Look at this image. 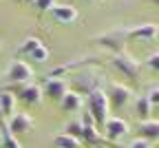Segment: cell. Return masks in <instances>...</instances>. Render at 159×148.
<instances>
[{
	"instance_id": "cell-18",
	"label": "cell",
	"mask_w": 159,
	"mask_h": 148,
	"mask_svg": "<svg viewBox=\"0 0 159 148\" xmlns=\"http://www.w3.org/2000/svg\"><path fill=\"white\" fill-rule=\"evenodd\" d=\"M64 133L82 141V133H84V126H82V122H80V119H71V122H66V124H64Z\"/></svg>"
},
{
	"instance_id": "cell-15",
	"label": "cell",
	"mask_w": 159,
	"mask_h": 148,
	"mask_svg": "<svg viewBox=\"0 0 159 148\" xmlns=\"http://www.w3.org/2000/svg\"><path fill=\"white\" fill-rule=\"evenodd\" d=\"M0 148H22L16 135H11V131L7 128V124L0 126Z\"/></svg>"
},
{
	"instance_id": "cell-26",
	"label": "cell",
	"mask_w": 159,
	"mask_h": 148,
	"mask_svg": "<svg viewBox=\"0 0 159 148\" xmlns=\"http://www.w3.org/2000/svg\"><path fill=\"white\" fill-rule=\"evenodd\" d=\"M148 2H152V5H157V7H159V0H148Z\"/></svg>"
},
{
	"instance_id": "cell-13",
	"label": "cell",
	"mask_w": 159,
	"mask_h": 148,
	"mask_svg": "<svg viewBox=\"0 0 159 148\" xmlns=\"http://www.w3.org/2000/svg\"><path fill=\"white\" fill-rule=\"evenodd\" d=\"M139 137H144V139H148V141L159 139V119L139 122Z\"/></svg>"
},
{
	"instance_id": "cell-8",
	"label": "cell",
	"mask_w": 159,
	"mask_h": 148,
	"mask_svg": "<svg viewBox=\"0 0 159 148\" xmlns=\"http://www.w3.org/2000/svg\"><path fill=\"white\" fill-rule=\"evenodd\" d=\"M42 93L53 99V102H60L66 93H69V84L62 80V77H47L44 84H42Z\"/></svg>"
},
{
	"instance_id": "cell-11",
	"label": "cell",
	"mask_w": 159,
	"mask_h": 148,
	"mask_svg": "<svg viewBox=\"0 0 159 148\" xmlns=\"http://www.w3.org/2000/svg\"><path fill=\"white\" fill-rule=\"evenodd\" d=\"M60 106H62V111H66V113H77L84 106V97H82L80 91H69L62 99H60Z\"/></svg>"
},
{
	"instance_id": "cell-14",
	"label": "cell",
	"mask_w": 159,
	"mask_h": 148,
	"mask_svg": "<svg viewBox=\"0 0 159 148\" xmlns=\"http://www.w3.org/2000/svg\"><path fill=\"white\" fill-rule=\"evenodd\" d=\"M150 113H152L150 99H148L146 95H139V97L135 99V115H137V119H139V122H146V119H150Z\"/></svg>"
},
{
	"instance_id": "cell-24",
	"label": "cell",
	"mask_w": 159,
	"mask_h": 148,
	"mask_svg": "<svg viewBox=\"0 0 159 148\" xmlns=\"http://www.w3.org/2000/svg\"><path fill=\"white\" fill-rule=\"evenodd\" d=\"M33 5H35V9H38V11H49V9L55 5V0H35Z\"/></svg>"
},
{
	"instance_id": "cell-5",
	"label": "cell",
	"mask_w": 159,
	"mask_h": 148,
	"mask_svg": "<svg viewBox=\"0 0 159 148\" xmlns=\"http://www.w3.org/2000/svg\"><path fill=\"white\" fill-rule=\"evenodd\" d=\"M108 102H111V109H122L133 99V89L128 84H122V82H113L108 86Z\"/></svg>"
},
{
	"instance_id": "cell-16",
	"label": "cell",
	"mask_w": 159,
	"mask_h": 148,
	"mask_svg": "<svg viewBox=\"0 0 159 148\" xmlns=\"http://www.w3.org/2000/svg\"><path fill=\"white\" fill-rule=\"evenodd\" d=\"M53 146L55 148H80L82 141L75 139V137H71V135H66V133H60V135L53 137Z\"/></svg>"
},
{
	"instance_id": "cell-1",
	"label": "cell",
	"mask_w": 159,
	"mask_h": 148,
	"mask_svg": "<svg viewBox=\"0 0 159 148\" xmlns=\"http://www.w3.org/2000/svg\"><path fill=\"white\" fill-rule=\"evenodd\" d=\"M84 104H86V111L93 115V119H95V124H97V128L102 131V126L106 124L108 113H111V102H108L106 91H102V89L91 91V93L84 97Z\"/></svg>"
},
{
	"instance_id": "cell-19",
	"label": "cell",
	"mask_w": 159,
	"mask_h": 148,
	"mask_svg": "<svg viewBox=\"0 0 159 148\" xmlns=\"http://www.w3.org/2000/svg\"><path fill=\"white\" fill-rule=\"evenodd\" d=\"M102 139L99 135V128L97 126H84V133H82V141H89V144H97Z\"/></svg>"
},
{
	"instance_id": "cell-23",
	"label": "cell",
	"mask_w": 159,
	"mask_h": 148,
	"mask_svg": "<svg viewBox=\"0 0 159 148\" xmlns=\"http://www.w3.org/2000/svg\"><path fill=\"white\" fill-rule=\"evenodd\" d=\"M146 97L150 99V104H152V109L155 106H159V86H152L148 93H146Z\"/></svg>"
},
{
	"instance_id": "cell-4",
	"label": "cell",
	"mask_w": 159,
	"mask_h": 148,
	"mask_svg": "<svg viewBox=\"0 0 159 148\" xmlns=\"http://www.w3.org/2000/svg\"><path fill=\"white\" fill-rule=\"evenodd\" d=\"M102 133H104V139H108V141H119V139H124V137L130 133V126H128V122H124L122 117H108L106 124L102 126Z\"/></svg>"
},
{
	"instance_id": "cell-12",
	"label": "cell",
	"mask_w": 159,
	"mask_h": 148,
	"mask_svg": "<svg viewBox=\"0 0 159 148\" xmlns=\"http://www.w3.org/2000/svg\"><path fill=\"white\" fill-rule=\"evenodd\" d=\"M16 104H18V97L16 93L11 91H0V115H5V117H11L16 115Z\"/></svg>"
},
{
	"instance_id": "cell-21",
	"label": "cell",
	"mask_w": 159,
	"mask_h": 148,
	"mask_svg": "<svg viewBox=\"0 0 159 148\" xmlns=\"http://www.w3.org/2000/svg\"><path fill=\"white\" fill-rule=\"evenodd\" d=\"M144 64H146L152 73H159V53H150V55L144 60Z\"/></svg>"
},
{
	"instance_id": "cell-25",
	"label": "cell",
	"mask_w": 159,
	"mask_h": 148,
	"mask_svg": "<svg viewBox=\"0 0 159 148\" xmlns=\"http://www.w3.org/2000/svg\"><path fill=\"white\" fill-rule=\"evenodd\" d=\"M18 2H22V5H31V2H35V0H18Z\"/></svg>"
},
{
	"instance_id": "cell-17",
	"label": "cell",
	"mask_w": 159,
	"mask_h": 148,
	"mask_svg": "<svg viewBox=\"0 0 159 148\" xmlns=\"http://www.w3.org/2000/svg\"><path fill=\"white\" fill-rule=\"evenodd\" d=\"M42 42H40V38H33V35H29V38H25L22 40V44L18 47V55H31Z\"/></svg>"
},
{
	"instance_id": "cell-22",
	"label": "cell",
	"mask_w": 159,
	"mask_h": 148,
	"mask_svg": "<svg viewBox=\"0 0 159 148\" xmlns=\"http://www.w3.org/2000/svg\"><path fill=\"white\" fill-rule=\"evenodd\" d=\"M128 148H152V146H150V141L144 139V137H135V139L128 144Z\"/></svg>"
},
{
	"instance_id": "cell-20",
	"label": "cell",
	"mask_w": 159,
	"mask_h": 148,
	"mask_svg": "<svg viewBox=\"0 0 159 148\" xmlns=\"http://www.w3.org/2000/svg\"><path fill=\"white\" fill-rule=\"evenodd\" d=\"M29 58H31L33 62H38V64H44V62L49 60V49H47L44 44H40V47H38V49L29 55Z\"/></svg>"
},
{
	"instance_id": "cell-9",
	"label": "cell",
	"mask_w": 159,
	"mask_h": 148,
	"mask_svg": "<svg viewBox=\"0 0 159 148\" xmlns=\"http://www.w3.org/2000/svg\"><path fill=\"white\" fill-rule=\"evenodd\" d=\"M126 38L130 40H144V42H152L157 35H159V27L157 25H150V22H144V25H139V27H133L124 33Z\"/></svg>"
},
{
	"instance_id": "cell-27",
	"label": "cell",
	"mask_w": 159,
	"mask_h": 148,
	"mask_svg": "<svg viewBox=\"0 0 159 148\" xmlns=\"http://www.w3.org/2000/svg\"><path fill=\"white\" fill-rule=\"evenodd\" d=\"M157 148H159V146H157Z\"/></svg>"
},
{
	"instance_id": "cell-3",
	"label": "cell",
	"mask_w": 159,
	"mask_h": 148,
	"mask_svg": "<svg viewBox=\"0 0 159 148\" xmlns=\"http://www.w3.org/2000/svg\"><path fill=\"white\" fill-rule=\"evenodd\" d=\"M5 77H7V82L20 86V84H27V82L33 80V69L22 60H13L9 64V69H7V73H5Z\"/></svg>"
},
{
	"instance_id": "cell-7",
	"label": "cell",
	"mask_w": 159,
	"mask_h": 148,
	"mask_svg": "<svg viewBox=\"0 0 159 148\" xmlns=\"http://www.w3.org/2000/svg\"><path fill=\"white\" fill-rule=\"evenodd\" d=\"M7 128L11 131V135H29L33 131V117L29 113H16L9 117L7 122Z\"/></svg>"
},
{
	"instance_id": "cell-10",
	"label": "cell",
	"mask_w": 159,
	"mask_h": 148,
	"mask_svg": "<svg viewBox=\"0 0 159 148\" xmlns=\"http://www.w3.org/2000/svg\"><path fill=\"white\" fill-rule=\"evenodd\" d=\"M51 18L55 20V22L60 25H73L75 20H77V9L71 7V5H53L49 9Z\"/></svg>"
},
{
	"instance_id": "cell-2",
	"label": "cell",
	"mask_w": 159,
	"mask_h": 148,
	"mask_svg": "<svg viewBox=\"0 0 159 148\" xmlns=\"http://www.w3.org/2000/svg\"><path fill=\"white\" fill-rule=\"evenodd\" d=\"M111 64H113L115 71H119L122 75H126L128 80H137V77H139V69H142V67H139V62H137L130 53H126V51L113 53Z\"/></svg>"
},
{
	"instance_id": "cell-6",
	"label": "cell",
	"mask_w": 159,
	"mask_h": 148,
	"mask_svg": "<svg viewBox=\"0 0 159 148\" xmlns=\"http://www.w3.org/2000/svg\"><path fill=\"white\" fill-rule=\"evenodd\" d=\"M25 106H38L42 102L44 93H42V86L35 82H27V84H20L18 86V95H16Z\"/></svg>"
}]
</instances>
